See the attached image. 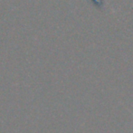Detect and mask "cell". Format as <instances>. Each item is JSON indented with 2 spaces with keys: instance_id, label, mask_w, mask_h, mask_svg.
Here are the masks:
<instances>
[{
  "instance_id": "1",
  "label": "cell",
  "mask_w": 133,
  "mask_h": 133,
  "mask_svg": "<svg viewBox=\"0 0 133 133\" xmlns=\"http://www.w3.org/2000/svg\"><path fill=\"white\" fill-rule=\"evenodd\" d=\"M132 115H133V113H132Z\"/></svg>"
}]
</instances>
